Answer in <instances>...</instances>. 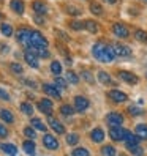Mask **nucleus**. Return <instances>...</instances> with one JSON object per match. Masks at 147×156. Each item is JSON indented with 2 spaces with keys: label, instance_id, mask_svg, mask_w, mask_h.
I'll return each mask as SVG.
<instances>
[{
  "label": "nucleus",
  "instance_id": "obj_1",
  "mask_svg": "<svg viewBox=\"0 0 147 156\" xmlns=\"http://www.w3.org/2000/svg\"><path fill=\"white\" fill-rule=\"evenodd\" d=\"M92 54H94V57L101 63H111L116 58V52L112 49V44L108 46L105 43H97V44H94V48H92Z\"/></svg>",
  "mask_w": 147,
  "mask_h": 156
},
{
  "label": "nucleus",
  "instance_id": "obj_2",
  "mask_svg": "<svg viewBox=\"0 0 147 156\" xmlns=\"http://www.w3.org/2000/svg\"><path fill=\"white\" fill-rule=\"evenodd\" d=\"M48 48V40L40 33L38 30H32L30 32V46L27 49H46Z\"/></svg>",
  "mask_w": 147,
  "mask_h": 156
},
{
  "label": "nucleus",
  "instance_id": "obj_3",
  "mask_svg": "<svg viewBox=\"0 0 147 156\" xmlns=\"http://www.w3.org/2000/svg\"><path fill=\"white\" fill-rule=\"evenodd\" d=\"M30 32L32 30H29V29H19L17 33H16L17 43L22 44L24 48H29V46H30Z\"/></svg>",
  "mask_w": 147,
  "mask_h": 156
},
{
  "label": "nucleus",
  "instance_id": "obj_4",
  "mask_svg": "<svg viewBox=\"0 0 147 156\" xmlns=\"http://www.w3.org/2000/svg\"><path fill=\"white\" fill-rule=\"evenodd\" d=\"M108 96H109V99H111L112 103H117V104L125 103V101L128 99L127 93H123L122 90H117V88H114V90H109V91H108Z\"/></svg>",
  "mask_w": 147,
  "mask_h": 156
},
{
  "label": "nucleus",
  "instance_id": "obj_5",
  "mask_svg": "<svg viewBox=\"0 0 147 156\" xmlns=\"http://www.w3.org/2000/svg\"><path fill=\"white\" fill-rule=\"evenodd\" d=\"M106 123L111 126V128L112 126H122L123 117H122V114H119V112H109L106 115Z\"/></svg>",
  "mask_w": 147,
  "mask_h": 156
},
{
  "label": "nucleus",
  "instance_id": "obj_6",
  "mask_svg": "<svg viewBox=\"0 0 147 156\" xmlns=\"http://www.w3.org/2000/svg\"><path fill=\"white\" fill-rule=\"evenodd\" d=\"M73 103H75V111L76 112H84V111H87L89 109V106H90V103H89V99L87 98H84V96H76L75 98V101H73Z\"/></svg>",
  "mask_w": 147,
  "mask_h": 156
},
{
  "label": "nucleus",
  "instance_id": "obj_7",
  "mask_svg": "<svg viewBox=\"0 0 147 156\" xmlns=\"http://www.w3.org/2000/svg\"><path fill=\"white\" fill-rule=\"evenodd\" d=\"M122 142H125L127 147H130V145H138V144H139V139H138V136L134 133H131L130 129H125V128H123Z\"/></svg>",
  "mask_w": 147,
  "mask_h": 156
},
{
  "label": "nucleus",
  "instance_id": "obj_8",
  "mask_svg": "<svg viewBox=\"0 0 147 156\" xmlns=\"http://www.w3.org/2000/svg\"><path fill=\"white\" fill-rule=\"evenodd\" d=\"M112 49L116 52V57H130L131 55V49L125 44L116 43V44H112Z\"/></svg>",
  "mask_w": 147,
  "mask_h": 156
},
{
  "label": "nucleus",
  "instance_id": "obj_9",
  "mask_svg": "<svg viewBox=\"0 0 147 156\" xmlns=\"http://www.w3.org/2000/svg\"><path fill=\"white\" fill-rule=\"evenodd\" d=\"M43 145H44L48 150H57V148H59V140H57L54 136H51V134H44V137H43Z\"/></svg>",
  "mask_w": 147,
  "mask_h": 156
},
{
  "label": "nucleus",
  "instance_id": "obj_10",
  "mask_svg": "<svg viewBox=\"0 0 147 156\" xmlns=\"http://www.w3.org/2000/svg\"><path fill=\"white\" fill-rule=\"evenodd\" d=\"M119 77H120L123 82H127V84H130V85H134V84H138V76L136 74H133V73H130V71H119Z\"/></svg>",
  "mask_w": 147,
  "mask_h": 156
},
{
  "label": "nucleus",
  "instance_id": "obj_11",
  "mask_svg": "<svg viewBox=\"0 0 147 156\" xmlns=\"http://www.w3.org/2000/svg\"><path fill=\"white\" fill-rule=\"evenodd\" d=\"M24 60L27 62V65H30L32 68H40V62H38V57L35 55V54L32 51L27 49L24 52Z\"/></svg>",
  "mask_w": 147,
  "mask_h": 156
},
{
  "label": "nucleus",
  "instance_id": "obj_12",
  "mask_svg": "<svg viewBox=\"0 0 147 156\" xmlns=\"http://www.w3.org/2000/svg\"><path fill=\"white\" fill-rule=\"evenodd\" d=\"M112 33L116 36H119V38H128V35H130V32H128L127 27L123 24H119V22H116L112 25Z\"/></svg>",
  "mask_w": 147,
  "mask_h": 156
},
{
  "label": "nucleus",
  "instance_id": "obj_13",
  "mask_svg": "<svg viewBox=\"0 0 147 156\" xmlns=\"http://www.w3.org/2000/svg\"><path fill=\"white\" fill-rule=\"evenodd\" d=\"M38 109L43 112V114H46V115H52V101L51 99H48V98H43L40 103H38Z\"/></svg>",
  "mask_w": 147,
  "mask_h": 156
},
{
  "label": "nucleus",
  "instance_id": "obj_14",
  "mask_svg": "<svg viewBox=\"0 0 147 156\" xmlns=\"http://www.w3.org/2000/svg\"><path fill=\"white\" fill-rule=\"evenodd\" d=\"M48 122H49V126H51L57 134H63V133H65V126H63V125L57 120V118H54L52 115H49V117H48Z\"/></svg>",
  "mask_w": 147,
  "mask_h": 156
},
{
  "label": "nucleus",
  "instance_id": "obj_15",
  "mask_svg": "<svg viewBox=\"0 0 147 156\" xmlns=\"http://www.w3.org/2000/svg\"><path fill=\"white\" fill-rule=\"evenodd\" d=\"M43 90H44V93L46 95H49L52 98H56V99H60V90L56 87V85H51V84H43Z\"/></svg>",
  "mask_w": 147,
  "mask_h": 156
},
{
  "label": "nucleus",
  "instance_id": "obj_16",
  "mask_svg": "<svg viewBox=\"0 0 147 156\" xmlns=\"http://www.w3.org/2000/svg\"><path fill=\"white\" fill-rule=\"evenodd\" d=\"M122 134H123V128L122 126H112L111 129H109V137H111L114 142L122 140Z\"/></svg>",
  "mask_w": 147,
  "mask_h": 156
},
{
  "label": "nucleus",
  "instance_id": "obj_17",
  "mask_svg": "<svg viewBox=\"0 0 147 156\" xmlns=\"http://www.w3.org/2000/svg\"><path fill=\"white\" fill-rule=\"evenodd\" d=\"M134 134L138 136V139H139V140H147V125H144V123L136 125Z\"/></svg>",
  "mask_w": 147,
  "mask_h": 156
},
{
  "label": "nucleus",
  "instance_id": "obj_18",
  "mask_svg": "<svg viewBox=\"0 0 147 156\" xmlns=\"http://www.w3.org/2000/svg\"><path fill=\"white\" fill-rule=\"evenodd\" d=\"M90 139L94 140V142H97V144L103 142V140H105V131L101 129V128H95V129H92Z\"/></svg>",
  "mask_w": 147,
  "mask_h": 156
},
{
  "label": "nucleus",
  "instance_id": "obj_19",
  "mask_svg": "<svg viewBox=\"0 0 147 156\" xmlns=\"http://www.w3.org/2000/svg\"><path fill=\"white\" fill-rule=\"evenodd\" d=\"M32 8H33V11L36 14H46L48 13V6H46V3L41 2V0H35V2L32 3Z\"/></svg>",
  "mask_w": 147,
  "mask_h": 156
},
{
  "label": "nucleus",
  "instance_id": "obj_20",
  "mask_svg": "<svg viewBox=\"0 0 147 156\" xmlns=\"http://www.w3.org/2000/svg\"><path fill=\"white\" fill-rule=\"evenodd\" d=\"M0 150H2L5 154H10V156L17 154V147L13 145V144H0Z\"/></svg>",
  "mask_w": 147,
  "mask_h": 156
},
{
  "label": "nucleus",
  "instance_id": "obj_21",
  "mask_svg": "<svg viewBox=\"0 0 147 156\" xmlns=\"http://www.w3.org/2000/svg\"><path fill=\"white\" fill-rule=\"evenodd\" d=\"M10 6H11V10H13L14 13H17V14H24L25 6H24V2H22V0H11Z\"/></svg>",
  "mask_w": 147,
  "mask_h": 156
},
{
  "label": "nucleus",
  "instance_id": "obj_22",
  "mask_svg": "<svg viewBox=\"0 0 147 156\" xmlns=\"http://www.w3.org/2000/svg\"><path fill=\"white\" fill-rule=\"evenodd\" d=\"M22 148H24V151L29 154V156H35V151H36V148H35V142H32V140H25V142L22 144Z\"/></svg>",
  "mask_w": 147,
  "mask_h": 156
},
{
  "label": "nucleus",
  "instance_id": "obj_23",
  "mask_svg": "<svg viewBox=\"0 0 147 156\" xmlns=\"http://www.w3.org/2000/svg\"><path fill=\"white\" fill-rule=\"evenodd\" d=\"M30 125H32V128L33 129H38V131H48V128H46V125L40 120V118H32L30 120Z\"/></svg>",
  "mask_w": 147,
  "mask_h": 156
},
{
  "label": "nucleus",
  "instance_id": "obj_24",
  "mask_svg": "<svg viewBox=\"0 0 147 156\" xmlns=\"http://www.w3.org/2000/svg\"><path fill=\"white\" fill-rule=\"evenodd\" d=\"M84 27L90 32V33H97L98 30H100V25L95 22V21H92V19H87V21H84Z\"/></svg>",
  "mask_w": 147,
  "mask_h": 156
},
{
  "label": "nucleus",
  "instance_id": "obj_25",
  "mask_svg": "<svg viewBox=\"0 0 147 156\" xmlns=\"http://www.w3.org/2000/svg\"><path fill=\"white\" fill-rule=\"evenodd\" d=\"M98 80L101 82V84H106V85H108V84H114L112 77L109 76L106 71H100V73H98Z\"/></svg>",
  "mask_w": 147,
  "mask_h": 156
},
{
  "label": "nucleus",
  "instance_id": "obj_26",
  "mask_svg": "<svg viewBox=\"0 0 147 156\" xmlns=\"http://www.w3.org/2000/svg\"><path fill=\"white\" fill-rule=\"evenodd\" d=\"M0 117H2V120L6 122V123H13V122H14L13 114H11L10 111H6V109H2V111H0Z\"/></svg>",
  "mask_w": 147,
  "mask_h": 156
},
{
  "label": "nucleus",
  "instance_id": "obj_27",
  "mask_svg": "<svg viewBox=\"0 0 147 156\" xmlns=\"http://www.w3.org/2000/svg\"><path fill=\"white\" fill-rule=\"evenodd\" d=\"M60 114L65 115V117H71L73 114H75V107H73L71 104H63L60 107Z\"/></svg>",
  "mask_w": 147,
  "mask_h": 156
},
{
  "label": "nucleus",
  "instance_id": "obj_28",
  "mask_svg": "<svg viewBox=\"0 0 147 156\" xmlns=\"http://www.w3.org/2000/svg\"><path fill=\"white\" fill-rule=\"evenodd\" d=\"M0 32H2V35L3 36H11L13 35V27L10 25V24H6V22H3L2 25H0Z\"/></svg>",
  "mask_w": 147,
  "mask_h": 156
},
{
  "label": "nucleus",
  "instance_id": "obj_29",
  "mask_svg": "<svg viewBox=\"0 0 147 156\" xmlns=\"http://www.w3.org/2000/svg\"><path fill=\"white\" fill-rule=\"evenodd\" d=\"M134 38L139 41V43L147 44V32H144V30H141V29H138V30L134 32Z\"/></svg>",
  "mask_w": 147,
  "mask_h": 156
},
{
  "label": "nucleus",
  "instance_id": "obj_30",
  "mask_svg": "<svg viewBox=\"0 0 147 156\" xmlns=\"http://www.w3.org/2000/svg\"><path fill=\"white\" fill-rule=\"evenodd\" d=\"M51 73H52V74H56V76H60V73H62V63L57 62V60H54L51 63Z\"/></svg>",
  "mask_w": 147,
  "mask_h": 156
},
{
  "label": "nucleus",
  "instance_id": "obj_31",
  "mask_svg": "<svg viewBox=\"0 0 147 156\" xmlns=\"http://www.w3.org/2000/svg\"><path fill=\"white\" fill-rule=\"evenodd\" d=\"M54 85H56L59 90H65L67 88V79H63L60 76H56V79H54Z\"/></svg>",
  "mask_w": 147,
  "mask_h": 156
},
{
  "label": "nucleus",
  "instance_id": "obj_32",
  "mask_svg": "<svg viewBox=\"0 0 147 156\" xmlns=\"http://www.w3.org/2000/svg\"><path fill=\"white\" fill-rule=\"evenodd\" d=\"M101 154L103 156H116L117 151H116V148H114L112 145H105L103 148H101Z\"/></svg>",
  "mask_w": 147,
  "mask_h": 156
},
{
  "label": "nucleus",
  "instance_id": "obj_33",
  "mask_svg": "<svg viewBox=\"0 0 147 156\" xmlns=\"http://www.w3.org/2000/svg\"><path fill=\"white\" fill-rule=\"evenodd\" d=\"M29 51H32L36 57H41V58H48L51 55V52L48 49H29Z\"/></svg>",
  "mask_w": 147,
  "mask_h": 156
},
{
  "label": "nucleus",
  "instance_id": "obj_34",
  "mask_svg": "<svg viewBox=\"0 0 147 156\" xmlns=\"http://www.w3.org/2000/svg\"><path fill=\"white\" fill-rule=\"evenodd\" d=\"M90 13L95 16H101L103 14V8L100 3H90Z\"/></svg>",
  "mask_w": 147,
  "mask_h": 156
},
{
  "label": "nucleus",
  "instance_id": "obj_35",
  "mask_svg": "<svg viewBox=\"0 0 147 156\" xmlns=\"http://www.w3.org/2000/svg\"><path fill=\"white\" fill-rule=\"evenodd\" d=\"M21 111H22L25 115L32 117V115H33V106L29 104V103H21Z\"/></svg>",
  "mask_w": 147,
  "mask_h": 156
},
{
  "label": "nucleus",
  "instance_id": "obj_36",
  "mask_svg": "<svg viewBox=\"0 0 147 156\" xmlns=\"http://www.w3.org/2000/svg\"><path fill=\"white\" fill-rule=\"evenodd\" d=\"M81 77L84 79L86 82H89V84H94V82H95L94 74H92L90 71H87V69H82V73H81Z\"/></svg>",
  "mask_w": 147,
  "mask_h": 156
},
{
  "label": "nucleus",
  "instance_id": "obj_37",
  "mask_svg": "<svg viewBox=\"0 0 147 156\" xmlns=\"http://www.w3.org/2000/svg\"><path fill=\"white\" fill-rule=\"evenodd\" d=\"M67 82H70V84H75V85L79 82V77H78V74H76L75 71H68V73H67Z\"/></svg>",
  "mask_w": 147,
  "mask_h": 156
},
{
  "label": "nucleus",
  "instance_id": "obj_38",
  "mask_svg": "<svg viewBox=\"0 0 147 156\" xmlns=\"http://www.w3.org/2000/svg\"><path fill=\"white\" fill-rule=\"evenodd\" d=\"M128 150H130L131 154H134V156H142L144 154V150L139 147V144H138V145H130V147H128Z\"/></svg>",
  "mask_w": 147,
  "mask_h": 156
},
{
  "label": "nucleus",
  "instance_id": "obj_39",
  "mask_svg": "<svg viewBox=\"0 0 147 156\" xmlns=\"http://www.w3.org/2000/svg\"><path fill=\"white\" fill-rule=\"evenodd\" d=\"M71 156H90L89 150L84 148V147H81V148H75L71 151Z\"/></svg>",
  "mask_w": 147,
  "mask_h": 156
},
{
  "label": "nucleus",
  "instance_id": "obj_40",
  "mask_svg": "<svg viewBox=\"0 0 147 156\" xmlns=\"http://www.w3.org/2000/svg\"><path fill=\"white\" fill-rule=\"evenodd\" d=\"M79 142V136L76 133H71V134H67V144L68 145H76Z\"/></svg>",
  "mask_w": 147,
  "mask_h": 156
},
{
  "label": "nucleus",
  "instance_id": "obj_41",
  "mask_svg": "<svg viewBox=\"0 0 147 156\" xmlns=\"http://www.w3.org/2000/svg\"><path fill=\"white\" fill-rule=\"evenodd\" d=\"M128 114L134 117V115H142L144 111H142L141 107H138V106H130V107H128Z\"/></svg>",
  "mask_w": 147,
  "mask_h": 156
},
{
  "label": "nucleus",
  "instance_id": "obj_42",
  "mask_svg": "<svg viewBox=\"0 0 147 156\" xmlns=\"http://www.w3.org/2000/svg\"><path fill=\"white\" fill-rule=\"evenodd\" d=\"M70 27H71L73 30H82V29H86L84 22H81V21H71L70 22Z\"/></svg>",
  "mask_w": 147,
  "mask_h": 156
},
{
  "label": "nucleus",
  "instance_id": "obj_43",
  "mask_svg": "<svg viewBox=\"0 0 147 156\" xmlns=\"http://www.w3.org/2000/svg\"><path fill=\"white\" fill-rule=\"evenodd\" d=\"M24 134L29 137V139H35L36 137V133H35V129L33 128H30V126H27V128H24Z\"/></svg>",
  "mask_w": 147,
  "mask_h": 156
},
{
  "label": "nucleus",
  "instance_id": "obj_44",
  "mask_svg": "<svg viewBox=\"0 0 147 156\" xmlns=\"http://www.w3.org/2000/svg\"><path fill=\"white\" fill-rule=\"evenodd\" d=\"M10 68H11V71L13 73H16V74H22V66L19 65V63H11V65H10Z\"/></svg>",
  "mask_w": 147,
  "mask_h": 156
},
{
  "label": "nucleus",
  "instance_id": "obj_45",
  "mask_svg": "<svg viewBox=\"0 0 147 156\" xmlns=\"http://www.w3.org/2000/svg\"><path fill=\"white\" fill-rule=\"evenodd\" d=\"M65 10H67V13H68V14H75V16H79V14H81V11L78 10V8L70 6V5H68V6H65Z\"/></svg>",
  "mask_w": 147,
  "mask_h": 156
},
{
  "label": "nucleus",
  "instance_id": "obj_46",
  "mask_svg": "<svg viewBox=\"0 0 147 156\" xmlns=\"http://www.w3.org/2000/svg\"><path fill=\"white\" fill-rule=\"evenodd\" d=\"M33 21L38 24V25H43L44 24V17H43V14H35L33 16Z\"/></svg>",
  "mask_w": 147,
  "mask_h": 156
},
{
  "label": "nucleus",
  "instance_id": "obj_47",
  "mask_svg": "<svg viewBox=\"0 0 147 156\" xmlns=\"http://www.w3.org/2000/svg\"><path fill=\"white\" fill-rule=\"evenodd\" d=\"M0 99H3V101H10V95H8V91H5L3 88H0Z\"/></svg>",
  "mask_w": 147,
  "mask_h": 156
},
{
  "label": "nucleus",
  "instance_id": "obj_48",
  "mask_svg": "<svg viewBox=\"0 0 147 156\" xmlns=\"http://www.w3.org/2000/svg\"><path fill=\"white\" fill-rule=\"evenodd\" d=\"M6 136H8V129L0 123V139H3V137H6Z\"/></svg>",
  "mask_w": 147,
  "mask_h": 156
},
{
  "label": "nucleus",
  "instance_id": "obj_49",
  "mask_svg": "<svg viewBox=\"0 0 147 156\" xmlns=\"http://www.w3.org/2000/svg\"><path fill=\"white\" fill-rule=\"evenodd\" d=\"M105 2H108V3H111V5H114V3H117L119 0H105Z\"/></svg>",
  "mask_w": 147,
  "mask_h": 156
},
{
  "label": "nucleus",
  "instance_id": "obj_50",
  "mask_svg": "<svg viewBox=\"0 0 147 156\" xmlns=\"http://www.w3.org/2000/svg\"><path fill=\"white\" fill-rule=\"evenodd\" d=\"M141 2H144V3H147V0H141Z\"/></svg>",
  "mask_w": 147,
  "mask_h": 156
},
{
  "label": "nucleus",
  "instance_id": "obj_51",
  "mask_svg": "<svg viewBox=\"0 0 147 156\" xmlns=\"http://www.w3.org/2000/svg\"><path fill=\"white\" fill-rule=\"evenodd\" d=\"M0 19H2V13H0Z\"/></svg>",
  "mask_w": 147,
  "mask_h": 156
},
{
  "label": "nucleus",
  "instance_id": "obj_52",
  "mask_svg": "<svg viewBox=\"0 0 147 156\" xmlns=\"http://www.w3.org/2000/svg\"><path fill=\"white\" fill-rule=\"evenodd\" d=\"M145 77H147V73H145Z\"/></svg>",
  "mask_w": 147,
  "mask_h": 156
}]
</instances>
